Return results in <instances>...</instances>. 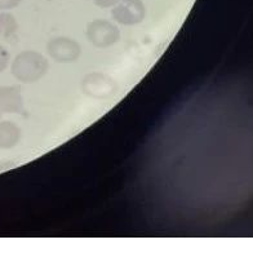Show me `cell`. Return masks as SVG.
I'll return each instance as SVG.
<instances>
[{
  "instance_id": "8992f818",
  "label": "cell",
  "mask_w": 253,
  "mask_h": 253,
  "mask_svg": "<svg viewBox=\"0 0 253 253\" xmlns=\"http://www.w3.org/2000/svg\"><path fill=\"white\" fill-rule=\"evenodd\" d=\"M0 110L1 113L17 114L24 110V100L18 87H0Z\"/></svg>"
},
{
  "instance_id": "9c48e42d",
  "label": "cell",
  "mask_w": 253,
  "mask_h": 253,
  "mask_svg": "<svg viewBox=\"0 0 253 253\" xmlns=\"http://www.w3.org/2000/svg\"><path fill=\"white\" fill-rule=\"evenodd\" d=\"M8 63H9V53L3 45H0V73H3L7 69Z\"/></svg>"
},
{
  "instance_id": "8fae6325",
  "label": "cell",
  "mask_w": 253,
  "mask_h": 253,
  "mask_svg": "<svg viewBox=\"0 0 253 253\" xmlns=\"http://www.w3.org/2000/svg\"><path fill=\"white\" fill-rule=\"evenodd\" d=\"M119 1L120 0H94L96 5H98V7H101V8L114 7V5H117Z\"/></svg>"
},
{
  "instance_id": "277c9868",
  "label": "cell",
  "mask_w": 253,
  "mask_h": 253,
  "mask_svg": "<svg viewBox=\"0 0 253 253\" xmlns=\"http://www.w3.org/2000/svg\"><path fill=\"white\" fill-rule=\"evenodd\" d=\"M84 93L94 98H106L114 94L117 89V84L111 78L103 74H90L82 84Z\"/></svg>"
},
{
  "instance_id": "6da1fadb",
  "label": "cell",
  "mask_w": 253,
  "mask_h": 253,
  "mask_svg": "<svg viewBox=\"0 0 253 253\" xmlns=\"http://www.w3.org/2000/svg\"><path fill=\"white\" fill-rule=\"evenodd\" d=\"M48 70V62L42 54L35 52H22L12 63V73L20 82L34 83Z\"/></svg>"
},
{
  "instance_id": "3957f363",
  "label": "cell",
  "mask_w": 253,
  "mask_h": 253,
  "mask_svg": "<svg viewBox=\"0 0 253 253\" xmlns=\"http://www.w3.org/2000/svg\"><path fill=\"white\" fill-rule=\"evenodd\" d=\"M111 13L119 24L136 25L143 21L146 9L142 0H120Z\"/></svg>"
},
{
  "instance_id": "52a82bcc",
  "label": "cell",
  "mask_w": 253,
  "mask_h": 253,
  "mask_svg": "<svg viewBox=\"0 0 253 253\" xmlns=\"http://www.w3.org/2000/svg\"><path fill=\"white\" fill-rule=\"evenodd\" d=\"M21 129L13 122L0 123V149H12L20 142Z\"/></svg>"
},
{
  "instance_id": "5b68a950",
  "label": "cell",
  "mask_w": 253,
  "mask_h": 253,
  "mask_svg": "<svg viewBox=\"0 0 253 253\" xmlns=\"http://www.w3.org/2000/svg\"><path fill=\"white\" fill-rule=\"evenodd\" d=\"M48 52L57 62H74L80 56V47L69 38H57L48 44Z\"/></svg>"
},
{
  "instance_id": "ba28073f",
  "label": "cell",
  "mask_w": 253,
  "mask_h": 253,
  "mask_svg": "<svg viewBox=\"0 0 253 253\" xmlns=\"http://www.w3.org/2000/svg\"><path fill=\"white\" fill-rule=\"evenodd\" d=\"M17 21L8 12L0 10V39L12 37L17 30Z\"/></svg>"
},
{
  "instance_id": "30bf717a",
  "label": "cell",
  "mask_w": 253,
  "mask_h": 253,
  "mask_svg": "<svg viewBox=\"0 0 253 253\" xmlns=\"http://www.w3.org/2000/svg\"><path fill=\"white\" fill-rule=\"evenodd\" d=\"M21 0H0V10H9L16 8Z\"/></svg>"
},
{
  "instance_id": "7a4b0ae2",
  "label": "cell",
  "mask_w": 253,
  "mask_h": 253,
  "mask_svg": "<svg viewBox=\"0 0 253 253\" xmlns=\"http://www.w3.org/2000/svg\"><path fill=\"white\" fill-rule=\"evenodd\" d=\"M120 33L118 27L109 21L96 20L88 26V39L98 48H106L117 43Z\"/></svg>"
},
{
  "instance_id": "7c38bea8",
  "label": "cell",
  "mask_w": 253,
  "mask_h": 253,
  "mask_svg": "<svg viewBox=\"0 0 253 253\" xmlns=\"http://www.w3.org/2000/svg\"><path fill=\"white\" fill-rule=\"evenodd\" d=\"M1 114H3V113H1V110H0V117H1Z\"/></svg>"
}]
</instances>
